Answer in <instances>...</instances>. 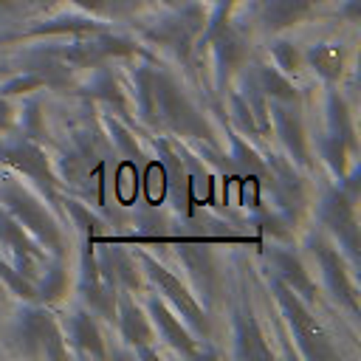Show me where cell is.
<instances>
[{
    "label": "cell",
    "instance_id": "1",
    "mask_svg": "<svg viewBox=\"0 0 361 361\" xmlns=\"http://www.w3.org/2000/svg\"><path fill=\"white\" fill-rule=\"evenodd\" d=\"M6 200L11 203V209H17L20 214H23V220L28 223V226H34L48 243H54V245H59V234H56V228H54V223L45 217V212L31 200V197H25V195H20V192H6Z\"/></svg>",
    "mask_w": 361,
    "mask_h": 361
},
{
    "label": "cell",
    "instance_id": "2",
    "mask_svg": "<svg viewBox=\"0 0 361 361\" xmlns=\"http://www.w3.org/2000/svg\"><path fill=\"white\" fill-rule=\"evenodd\" d=\"M6 158H8L11 164H17L20 169H25L28 175L39 178V183L51 186V175H48L45 158H42V155H39L34 147H14V149H8V152H6Z\"/></svg>",
    "mask_w": 361,
    "mask_h": 361
},
{
    "label": "cell",
    "instance_id": "3",
    "mask_svg": "<svg viewBox=\"0 0 361 361\" xmlns=\"http://www.w3.org/2000/svg\"><path fill=\"white\" fill-rule=\"evenodd\" d=\"M73 336H76V341H79L85 350H90L93 355H104L102 341H99V333H96L93 322H90L85 313H79V316H76V322H73Z\"/></svg>",
    "mask_w": 361,
    "mask_h": 361
},
{
    "label": "cell",
    "instance_id": "4",
    "mask_svg": "<svg viewBox=\"0 0 361 361\" xmlns=\"http://www.w3.org/2000/svg\"><path fill=\"white\" fill-rule=\"evenodd\" d=\"M121 327H124V336H127L130 341H147V338H149V327H147V322L141 319V313H138L130 302H124Z\"/></svg>",
    "mask_w": 361,
    "mask_h": 361
},
{
    "label": "cell",
    "instance_id": "5",
    "mask_svg": "<svg viewBox=\"0 0 361 361\" xmlns=\"http://www.w3.org/2000/svg\"><path fill=\"white\" fill-rule=\"evenodd\" d=\"M310 59H313V65H316L324 76H336V73L341 71V56H338L336 48H327V45L313 48V51H310Z\"/></svg>",
    "mask_w": 361,
    "mask_h": 361
},
{
    "label": "cell",
    "instance_id": "6",
    "mask_svg": "<svg viewBox=\"0 0 361 361\" xmlns=\"http://www.w3.org/2000/svg\"><path fill=\"white\" fill-rule=\"evenodd\" d=\"M276 118H279V127H282L288 144L296 147V155H299V158H305V141H302V127H299V121H296L288 110H276Z\"/></svg>",
    "mask_w": 361,
    "mask_h": 361
},
{
    "label": "cell",
    "instance_id": "7",
    "mask_svg": "<svg viewBox=\"0 0 361 361\" xmlns=\"http://www.w3.org/2000/svg\"><path fill=\"white\" fill-rule=\"evenodd\" d=\"M152 310H155V316H158V322H161V327H164V333L169 336V341H172V344H178V347H183L186 353H192V344L186 341V336H183V330H180V327H178V324H175V322L169 319V313H166V310H164V307H161L158 302L152 305Z\"/></svg>",
    "mask_w": 361,
    "mask_h": 361
},
{
    "label": "cell",
    "instance_id": "8",
    "mask_svg": "<svg viewBox=\"0 0 361 361\" xmlns=\"http://www.w3.org/2000/svg\"><path fill=\"white\" fill-rule=\"evenodd\" d=\"M279 268H282V274H285L296 288H302V290L310 288V282H307V276L302 274V268H299L296 259H290V257H279Z\"/></svg>",
    "mask_w": 361,
    "mask_h": 361
},
{
    "label": "cell",
    "instance_id": "9",
    "mask_svg": "<svg viewBox=\"0 0 361 361\" xmlns=\"http://www.w3.org/2000/svg\"><path fill=\"white\" fill-rule=\"evenodd\" d=\"M262 79H265V87H268V93H274V96H282V99H293V90H290V85L288 82H282L274 71H265L262 73Z\"/></svg>",
    "mask_w": 361,
    "mask_h": 361
},
{
    "label": "cell",
    "instance_id": "10",
    "mask_svg": "<svg viewBox=\"0 0 361 361\" xmlns=\"http://www.w3.org/2000/svg\"><path fill=\"white\" fill-rule=\"evenodd\" d=\"M276 56L282 59V65H285V68H296V51H293V45L279 42V45H276Z\"/></svg>",
    "mask_w": 361,
    "mask_h": 361
},
{
    "label": "cell",
    "instance_id": "11",
    "mask_svg": "<svg viewBox=\"0 0 361 361\" xmlns=\"http://www.w3.org/2000/svg\"><path fill=\"white\" fill-rule=\"evenodd\" d=\"M59 288H62V271H54L51 282H48L42 290H45V296H56V293H59Z\"/></svg>",
    "mask_w": 361,
    "mask_h": 361
},
{
    "label": "cell",
    "instance_id": "12",
    "mask_svg": "<svg viewBox=\"0 0 361 361\" xmlns=\"http://www.w3.org/2000/svg\"><path fill=\"white\" fill-rule=\"evenodd\" d=\"M6 118H8V107L0 102V124H6Z\"/></svg>",
    "mask_w": 361,
    "mask_h": 361
}]
</instances>
